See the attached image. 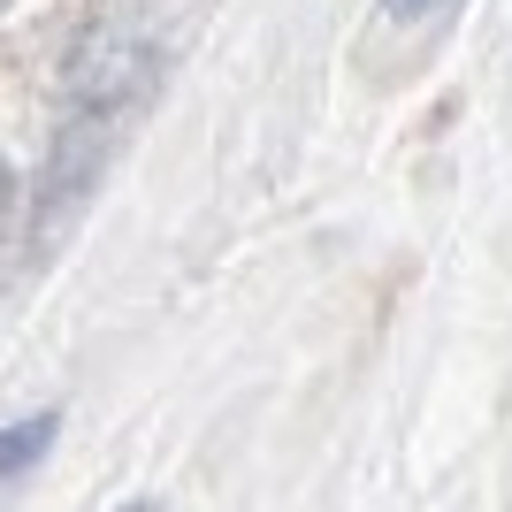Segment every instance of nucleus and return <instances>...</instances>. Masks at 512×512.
Returning a JSON list of instances; mask_svg holds the SVG:
<instances>
[{
  "label": "nucleus",
  "mask_w": 512,
  "mask_h": 512,
  "mask_svg": "<svg viewBox=\"0 0 512 512\" xmlns=\"http://www.w3.org/2000/svg\"><path fill=\"white\" fill-rule=\"evenodd\" d=\"M54 413H31V421H16V428H0V482H16V474H31L46 459V444H54Z\"/></svg>",
  "instance_id": "1"
},
{
  "label": "nucleus",
  "mask_w": 512,
  "mask_h": 512,
  "mask_svg": "<svg viewBox=\"0 0 512 512\" xmlns=\"http://www.w3.org/2000/svg\"><path fill=\"white\" fill-rule=\"evenodd\" d=\"M451 0H383V16L390 23H428V16H444Z\"/></svg>",
  "instance_id": "2"
},
{
  "label": "nucleus",
  "mask_w": 512,
  "mask_h": 512,
  "mask_svg": "<svg viewBox=\"0 0 512 512\" xmlns=\"http://www.w3.org/2000/svg\"><path fill=\"white\" fill-rule=\"evenodd\" d=\"M16 222V176H8V161H0V230Z\"/></svg>",
  "instance_id": "3"
},
{
  "label": "nucleus",
  "mask_w": 512,
  "mask_h": 512,
  "mask_svg": "<svg viewBox=\"0 0 512 512\" xmlns=\"http://www.w3.org/2000/svg\"><path fill=\"white\" fill-rule=\"evenodd\" d=\"M123 512H161V505H123Z\"/></svg>",
  "instance_id": "4"
}]
</instances>
